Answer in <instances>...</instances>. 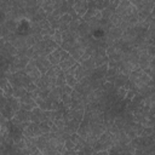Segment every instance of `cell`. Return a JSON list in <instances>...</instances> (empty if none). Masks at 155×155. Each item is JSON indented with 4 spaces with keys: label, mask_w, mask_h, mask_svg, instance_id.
Here are the masks:
<instances>
[{
    "label": "cell",
    "mask_w": 155,
    "mask_h": 155,
    "mask_svg": "<svg viewBox=\"0 0 155 155\" xmlns=\"http://www.w3.org/2000/svg\"><path fill=\"white\" fill-rule=\"evenodd\" d=\"M128 79H130L131 87L134 88L136 91L147 86V85H150V82H151V76L144 69H142L139 67L131 71Z\"/></svg>",
    "instance_id": "1"
},
{
    "label": "cell",
    "mask_w": 155,
    "mask_h": 155,
    "mask_svg": "<svg viewBox=\"0 0 155 155\" xmlns=\"http://www.w3.org/2000/svg\"><path fill=\"white\" fill-rule=\"evenodd\" d=\"M8 82L13 86V87H28V85L31 82V80L28 78V75L25 74L24 70H19L17 73H10V71H6V73H2Z\"/></svg>",
    "instance_id": "2"
},
{
    "label": "cell",
    "mask_w": 155,
    "mask_h": 155,
    "mask_svg": "<svg viewBox=\"0 0 155 155\" xmlns=\"http://www.w3.org/2000/svg\"><path fill=\"white\" fill-rule=\"evenodd\" d=\"M113 137H111V133L105 131L101 134V137L98 138L97 143L94 144L93 149H94V154H98L101 151H105L107 154H109V148L113 147Z\"/></svg>",
    "instance_id": "3"
},
{
    "label": "cell",
    "mask_w": 155,
    "mask_h": 155,
    "mask_svg": "<svg viewBox=\"0 0 155 155\" xmlns=\"http://www.w3.org/2000/svg\"><path fill=\"white\" fill-rule=\"evenodd\" d=\"M29 61H30V58L22 56V54H17V56L12 57L8 62V71L17 73L19 70H23L27 67V64L29 63Z\"/></svg>",
    "instance_id": "4"
},
{
    "label": "cell",
    "mask_w": 155,
    "mask_h": 155,
    "mask_svg": "<svg viewBox=\"0 0 155 155\" xmlns=\"http://www.w3.org/2000/svg\"><path fill=\"white\" fill-rule=\"evenodd\" d=\"M11 121H12L13 124L18 125V126L23 130V127H24L28 122L31 121V111L21 108V109L15 114V116L11 119Z\"/></svg>",
    "instance_id": "5"
},
{
    "label": "cell",
    "mask_w": 155,
    "mask_h": 155,
    "mask_svg": "<svg viewBox=\"0 0 155 155\" xmlns=\"http://www.w3.org/2000/svg\"><path fill=\"white\" fill-rule=\"evenodd\" d=\"M61 70V67L59 65H52L46 74L42 75V79L46 84V86L51 90L56 86V82H57V75H58V71Z\"/></svg>",
    "instance_id": "6"
},
{
    "label": "cell",
    "mask_w": 155,
    "mask_h": 155,
    "mask_svg": "<svg viewBox=\"0 0 155 155\" xmlns=\"http://www.w3.org/2000/svg\"><path fill=\"white\" fill-rule=\"evenodd\" d=\"M23 70L25 71V74L28 75V78H29L33 82H36V81L42 76L41 71L39 70V68H38V65H36L35 59H30L29 63L27 64V67H25Z\"/></svg>",
    "instance_id": "7"
},
{
    "label": "cell",
    "mask_w": 155,
    "mask_h": 155,
    "mask_svg": "<svg viewBox=\"0 0 155 155\" xmlns=\"http://www.w3.org/2000/svg\"><path fill=\"white\" fill-rule=\"evenodd\" d=\"M31 111V121L34 122H44L51 120V110H42L40 107H35Z\"/></svg>",
    "instance_id": "8"
},
{
    "label": "cell",
    "mask_w": 155,
    "mask_h": 155,
    "mask_svg": "<svg viewBox=\"0 0 155 155\" xmlns=\"http://www.w3.org/2000/svg\"><path fill=\"white\" fill-rule=\"evenodd\" d=\"M69 54H70V53H69L68 51H65L62 46H59V47H57L56 50H53L47 57H48V59H50V62H51L52 65H58L59 62H61L62 59L67 58Z\"/></svg>",
    "instance_id": "9"
},
{
    "label": "cell",
    "mask_w": 155,
    "mask_h": 155,
    "mask_svg": "<svg viewBox=\"0 0 155 155\" xmlns=\"http://www.w3.org/2000/svg\"><path fill=\"white\" fill-rule=\"evenodd\" d=\"M23 133L25 137H39L42 134L41 128H40V124L30 121L28 122L24 127H23Z\"/></svg>",
    "instance_id": "10"
},
{
    "label": "cell",
    "mask_w": 155,
    "mask_h": 155,
    "mask_svg": "<svg viewBox=\"0 0 155 155\" xmlns=\"http://www.w3.org/2000/svg\"><path fill=\"white\" fill-rule=\"evenodd\" d=\"M19 102H21V108L25 109V110H33L35 107H38L36 101L31 97V94L29 92L25 96H23L22 98H19Z\"/></svg>",
    "instance_id": "11"
},
{
    "label": "cell",
    "mask_w": 155,
    "mask_h": 155,
    "mask_svg": "<svg viewBox=\"0 0 155 155\" xmlns=\"http://www.w3.org/2000/svg\"><path fill=\"white\" fill-rule=\"evenodd\" d=\"M68 52L70 53V56H73V57L79 62V61H80V58H81V57L84 56V53L86 52V47L76 40V41H75V44L73 45V47H71Z\"/></svg>",
    "instance_id": "12"
},
{
    "label": "cell",
    "mask_w": 155,
    "mask_h": 155,
    "mask_svg": "<svg viewBox=\"0 0 155 155\" xmlns=\"http://www.w3.org/2000/svg\"><path fill=\"white\" fill-rule=\"evenodd\" d=\"M35 62H36V65H38V68H39V70L41 71L42 75L46 74L47 70L52 67V64H51L48 57H46V56H40V57H38V58L35 59Z\"/></svg>",
    "instance_id": "13"
},
{
    "label": "cell",
    "mask_w": 155,
    "mask_h": 155,
    "mask_svg": "<svg viewBox=\"0 0 155 155\" xmlns=\"http://www.w3.org/2000/svg\"><path fill=\"white\" fill-rule=\"evenodd\" d=\"M73 8H74V11L76 12V15H78L80 18H82V17L86 15L87 10H88V4H87L86 0H75Z\"/></svg>",
    "instance_id": "14"
},
{
    "label": "cell",
    "mask_w": 155,
    "mask_h": 155,
    "mask_svg": "<svg viewBox=\"0 0 155 155\" xmlns=\"http://www.w3.org/2000/svg\"><path fill=\"white\" fill-rule=\"evenodd\" d=\"M75 70H76V64L64 71V73H65V81H67V85L70 86V87H73V88H74V87L78 85V82H79L78 79H76V76H75Z\"/></svg>",
    "instance_id": "15"
},
{
    "label": "cell",
    "mask_w": 155,
    "mask_h": 155,
    "mask_svg": "<svg viewBox=\"0 0 155 155\" xmlns=\"http://www.w3.org/2000/svg\"><path fill=\"white\" fill-rule=\"evenodd\" d=\"M73 15H70V13H64V15H62L61 16V18H59V24H58V29L61 30V31H65V30H68L69 29V25H70V22L73 21Z\"/></svg>",
    "instance_id": "16"
},
{
    "label": "cell",
    "mask_w": 155,
    "mask_h": 155,
    "mask_svg": "<svg viewBox=\"0 0 155 155\" xmlns=\"http://www.w3.org/2000/svg\"><path fill=\"white\" fill-rule=\"evenodd\" d=\"M48 98L52 102H54V103L62 102V87L54 86L53 88H51L50 90V93H48Z\"/></svg>",
    "instance_id": "17"
},
{
    "label": "cell",
    "mask_w": 155,
    "mask_h": 155,
    "mask_svg": "<svg viewBox=\"0 0 155 155\" xmlns=\"http://www.w3.org/2000/svg\"><path fill=\"white\" fill-rule=\"evenodd\" d=\"M54 1L56 0H38L39 7H42L47 15L54 11Z\"/></svg>",
    "instance_id": "18"
},
{
    "label": "cell",
    "mask_w": 155,
    "mask_h": 155,
    "mask_svg": "<svg viewBox=\"0 0 155 155\" xmlns=\"http://www.w3.org/2000/svg\"><path fill=\"white\" fill-rule=\"evenodd\" d=\"M76 63H78V61H76L73 56H70V54H69L67 58L62 59V61L59 62V64H58V65L61 67V69H62V70H64V71H65V70H68L69 68H71L73 65H75Z\"/></svg>",
    "instance_id": "19"
},
{
    "label": "cell",
    "mask_w": 155,
    "mask_h": 155,
    "mask_svg": "<svg viewBox=\"0 0 155 155\" xmlns=\"http://www.w3.org/2000/svg\"><path fill=\"white\" fill-rule=\"evenodd\" d=\"M67 85V81H65V73L64 70H59L58 71V75H57V82H56V86L58 87H63Z\"/></svg>",
    "instance_id": "20"
},
{
    "label": "cell",
    "mask_w": 155,
    "mask_h": 155,
    "mask_svg": "<svg viewBox=\"0 0 155 155\" xmlns=\"http://www.w3.org/2000/svg\"><path fill=\"white\" fill-rule=\"evenodd\" d=\"M113 25H115V27H120L121 25V23L124 22V18L119 15V13H116V12H114V15L110 17V21H109Z\"/></svg>",
    "instance_id": "21"
},
{
    "label": "cell",
    "mask_w": 155,
    "mask_h": 155,
    "mask_svg": "<svg viewBox=\"0 0 155 155\" xmlns=\"http://www.w3.org/2000/svg\"><path fill=\"white\" fill-rule=\"evenodd\" d=\"M80 63V62H79ZM81 64L86 68V69H88V70H93L94 68H96V62H94V59H93V57H90V58H87L86 61H84V62H81Z\"/></svg>",
    "instance_id": "22"
},
{
    "label": "cell",
    "mask_w": 155,
    "mask_h": 155,
    "mask_svg": "<svg viewBox=\"0 0 155 155\" xmlns=\"http://www.w3.org/2000/svg\"><path fill=\"white\" fill-rule=\"evenodd\" d=\"M28 93V90L25 87H13V96L17 98H22Z\"/></svg>",
    "instance_id": "23"
},
{
    "label": "cell",
    "mask_w": 155,
    "mask_h": 155,
    "mask_svg": "<svg viewBox=\"0 0 155 155\" xmlns=\"http://www.w3.org/2000/svg\"><path fill=\"white\" fill-rule=\"evenodd\" d=\"M52 39H53L59 46H62V44H63V31H61L59 29H56L54 34L52 35Z\"/></svg>",
    "instance_id": "24"
},
{
    "label": "cell",
    "mask_w": 155,
    "mask_h": 155,
    "mask_svg": "<svg viewBox=\"0 0 155 155\" xmlns=\"http://www.w3.org/2000/svg\"><path fill=\"white\" fill-rule=\"evenodd\" d=\"M126 94H127V88H125V87H117V90H116V99L124 101L126 98Z\"/></svg>",
    "instance_id": "25"
},
{
    "label": "cell",
    "mask_w": 155,
    "mask_h": 155,
    "mask_svg": "<svg viewBox=\"0 0 155 155\" xmlns=\"http://www.w3.org/2000/svg\"><path fill=\"white\" fill-rule=\"evenodd\" d=\"M120 1H121V0H108V5H107V6H109L110 8L116 10V7L119 6Z\"/></svg>",
    "instance_id": "26"
},
{
    "label": "cell",
    "mask_w": 155,
    "mask_h": 155,
    "mask_svg": "<svg viewBox=\"0 0 155 155\" xmlns=\"http://www.w3.org/2000/svg\"><path fill=\"white\" fill-rule=\"evenodd\" d=\"M147 52H148L151 57H155V44H150V45H148V47H147Z\"/></svg>",
    "instance_id": "27"
},
{
    "label": "cell",
    "mask_w": 155,
    "mask_h": 155,
    "mask_svg": "<svg viewBox=\"0 0 155 155\" xmlns=\"http://www.w3.org/2000/svg\"><path fill=\"white\" fill-rule=\"evenodd\" d=\"M153 16H154V19H155V15H153Z\"/></svg>",
    "instance_id": "28"
}]
</instances>
